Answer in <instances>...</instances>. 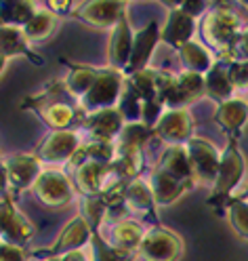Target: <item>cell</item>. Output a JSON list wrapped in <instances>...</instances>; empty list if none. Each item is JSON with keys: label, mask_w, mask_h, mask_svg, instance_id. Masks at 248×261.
I'll use <instances>...</instances> for the list:
<instances>
[{"label": "cell", "mask_w": 248, "mask_h": 261, "mask_svg": "<svg viewBox=\"0 0 248 261\" xmlns=\"http://www.w3.org/2000/svg\"><path fill=\"white\" fill-rule=\"evenodd\" d=\"M34 192L42 204L53 206V208L65 206L74 198V188L70 184L68 175H63L61 171H55V169L40 173V177L34 184Z\"/></svg>", "instance_id": "9"}, {"label": "cell", "mask_w": 248, "mask_h": 261, "mask_svg": "<svg viewBox=\"0 0 248 261\" xmlns=\"http://www.w3.org/2000/svg\"><path fill=\"white\" fill-rule=\"evenodd\" d=\"M0 261H25V255L21 247H15V244L0 240Z\"/></svg>", "instance_id": "40"}, {"label": "cell", "mask_w": 248, "mask_h": 261, "mask_svg": "<svg viewBox=\"0 0 248 261\" xmlns=\"http://www.w3.org/2000/svg\"><path fill=\"white\" fill-rule=\"evenodd\" d=\"M154 133L164 143L185 145L194 137V118L187 110H167L154 126Z\"/></svg>", "instance_id": "10"}, {"label": "cell", "mask_w": 248, "mask_h": 261, "mask_svg": "<svg viewBox=\"0 0 248 261\" xmlns=\"http://www.w3.org/2000/svg\"><path fill=\"white\" fill-rule=\"evenodd\" d=\"M118 110L122 112V116L126 122H141V110H143V101L137 95V91L130 87L128 83L124 85L122 97L118 101Z\"/></svg>", "instance_id": "36"}, {"label": "cell", "mask_w": 248, "mask_h": 261, "mask_svg": "<svg viewBox=\"0 0 248 261\" xmlns=\"http://www.w3.org/2000/svg\"><path fill=\"white\" fill-rule=\"evenodd\" d=\"M219 59L227 61V63H236V61H248V25L242 28V32L238 34L236 42L231 44V48L227 53L219 55Z\"/></svg>", "instance_id": "38"}, {"label": "cell", "mask_w": 248, "mask_h": 261, "mask_svg": "<svg viewBox=\"0 0 248 261\" xmlns=\"http://www.w3.org/2000/svg\"><path fill=\"white\" fill-rule=\"evenodd\" d=\"M7 175H9V188L11 192H23L27 188H34L36 179L42 173V165L38 156L32 154H17L5 160Z\"/></svg>", "instance_id": "12"}, {"label": "cell", "mask_w": 248, "mask_h": 261, "mask_svg": "<svg viewBox=\"0 0 248 261\" xmlns=\"http://www.w3.org/2000/svg\"><path fill=\"white\" fill-rule=\"evenodd\" d=\"M177 93H179V106L181 110H187L194 101L206 95V83L204 76L194 74V72H181L177 74Z\"/></svg>", "instance_id": "30"}, {"label": "cell", "mask_w": 248, "mask_h": 261, "mask_svg": "<svg viewBox=\"0 0 248 261\" xmlns=\"http://www.w3.org/2000/svg\"><path fill=\"white\" fill-rule=\"evenodd\" d=\"M32 236H34V225L30 223V219L15 208L11 198L0 200V240L23 247Z\"/></svg>", "instance_id": "11"}, {"label": "cell", "mask_w": 248, "mask_h": 261, "mask_svg": "<svg viewBox=\"0 0 248 261\" xmlns=\"http://www.w3.org/2000/svg\"><path fill=\"white\" fill-rule=\"evenodd\" d=\"M118 158V150H116L114 141H101V139H91L89 143L80 145V150L72 158V165L78 169L87 162H97V165H112Z\"/></svg>", "instance_id": "22"}, {"label": "cell", "mask_w": 248, "mask_h": 261, "mask_svg": "<svg viewBox=\"0 0 248 261\" xmlns=\"http://www.w3.org/2000/svg\"><path fill=\"white\" fill-rule=\"evenodd\" d=\"M61 261H91V259L87 257L85 251H72V253H65L61 257Z\"/></svg>", "instance_id": "44"}, {"label": "cell", "mask_w": 248, "mask_h": 261, "mask_svg": "<svg viewBox=\"0 0 248 261\" xmlns=\"http://www.w3.org/2000/svg\"><path fill=\"white\" fill-rule=\"evenodd\" d=\"M15 55H25L32 61H36L38 65L42 59L30 51V42L23 34V30L19 28H9V25H0V57H15Z\"/></svg>", "instance_id": "26"}, {"label": "cell", "mask_w": 248, "mask_h": 261, "mask_svg": "<svg viewBox=\"0 0 248 261\" xmlns=\"http://www.w3.org/2000/svg\"><path fill=\"white\" fill-rule=\"evenodd\" d=\"M133 32H130L128 19L124 17L118 25L114 28L112 38H109V48H107V63L109 70L124 72L128 68L130 53H133Z\"/></svg>", "instance_id": "17"}, {"label": "cell", "mask_w": 248, "mask_h": 261, "mask_svg": "<svg viewBox=\"0 0 248 261\" xmlns=\"http://www.w3.org/2000/svg\"><path fill=\"white\" fill-rule=\"evenodd\" d=\"M124 206H126V213H133V215H154V194L147 186V181H141V179H135L130 181L124 190Z\"/></svg>", "instance_id": "25"}, {"label": "cell", "mask_w": 248, "mask_h": 261, "mask_svg": "<svg viewBox=\"0 0 248 261\" xmlns=\"http://www.w3.org/2000/svg\"><path fill=\"white\" fill-rule=\"evenodd\" d=\"M160 28L156 21H150L147 25H143L135 38H133V53H130V61H128V68L124 70L126 76L130 74H137V72H143L147 70V61H150L154 48L160 40Z\"/></svg>", "instance_id": "14"}, {"label": "cell", "mask_w": 248, "mask_h": 261, "mask_svg": "<svg viewBox=\"0 0 248 261\" xmlns=\"http://www.w3.org/2000/svg\"><path fill=\"white\" fill-rule=\"evenodd\" d=\"M231 198H238V200H248V186H246V188H242L240 192H236L234 196H231Z\"/></svg>", "instance_id": "45"}, {"label": "cell", "mask_w": 248, "mask_h": 261, "mask_svg": "<svg viewBox=\"0 0 248 261\" xmlns=\"http://www.w3.org/2000/svg\"><path fill=\"white\" fill-rule=\"evenodd\" d=\"M214 120L229 135V139H238L244 124L248 122V99L234 97L225 103H219Z\"/></svg>", "instance_id": "18"}, {"label": "cell", "mask_w": 248, "mask_h": 261, "mask_svg": "<svg viewBox=\"0 0 248 261\" xmlns=\"http://www.w3.org/2000/svg\"><path fill=\"white\" fill-rule=\"evenodd\" d=\"M124 124H126V120L118 108L95 112V114L85 116V126L91 133V137L101 139V141H116L120 135V130L124 128Z\"/></svg>", "instance_id": "16"}, {"label": "cell", "mask_w": 248, "mask_h": 261, "mask_svg": "<svg viewBox=\"0 0 248 261\" xmlns=\"http://www.w3.org/2000/svg\"><path fill=\"white\" fill-rule=\"evenodd\" d=\"M229 78L236 91H248V61H236L229 65Z\"/></svg>", "instance_id": "39"}, {"label": "cell", "mask_w": 248, "mask_h": 261, "mask_svg": "<svg viewBox=\"0 0 248 261\" xmlns=\"http://www.w3.org/2000/svg\"><path fill=\"white\" fill-rule=\"evenodd\" d=\"M80 135L76 130H53L46 135L44 141L38 148V158L46 165H63V162H72L76 152L80 150Z\"/></svg>", "instance_id": "8"}, {"label": "cell", "mask_w": 248, "mask_h": 261, "mask_svg": "<svg viewBox=\"0 0 248 261\" xmlns=\"http://www.w3.org/2000/svg\"><path fill=\"white\" fill-rule=\"evenodd\" d=\"M154 133L152 126H147L143 122H126L124 128L120 130L118 139H116V150L118 154H128V152H141L145 141L150 139Z\"/></svg>", "instance_id": "29"}, {"label": "cell", "mask_w": 248, "mask_h": 261, "mask_svg": "<svg viewBox=\"0 0 248 261\" xmlns=\"http://www.w3.org/2000/svg\"><path fill=\"white\" fill-rule=\"evenodd\" d=\"M179 59L183 63L185 72H194V74H200V76H206L212 70V65L217 63V59L212 57V53L208 48L196 40H191L179 48Z\"/></svg>", "instance_id": "24"}, {"label": "cell", "mask_w": 248, "mask_h": 261, "mask_svg": "<svg viewBox=\"0 0 248 261\" xmlns=\"http://www.w3.org/2000/svg\"><path fill=\"white\" fill-rule=\"evenodd\" d=\"M107 169L109 165H97V162H87L76 169V188L82 196H99L103 192Z\"/></svg>", "instance_id": "27"}, {"label": "cell", "mask_w": 248, "mask_h": 261, "mask_svg": "<svg viewBox=\"0 0 248 261\" xmlns=\"http://www.w3.org/2000/svg\"><path fill=\"white\" fill-rule=\"evenodd\" d=\"M0 194H9V175H7V165L5 160H0ZM9 198V196H7Z\"/></svg>", "instance_id": "43"}, {"label": "cell", "mask_w": 248, "mask_h": 261, "mask_svg": "<svg viewBox=\"0 0 248 261\" xmlns=\"http://www.w3.org/2000/svg\"><path fill=\"white\" fill-rule=\"evenodd\" d=\"M244 171H246V162H244V156L238 148V139H229L227 148L221 154L219 175H217V181H214L212 198L208 200V204L217 206V208H221V204L227 206V202L231 200L236 188L242 181Z\"/></svg>", "instance_id": "2"}, {"label": "cell", "mask_w": 248, "mask_h": 261, "mask_svg": "<svg viewBox=\"0 0 248 261\" xmlns=\"http://www.w3.org/2000/svg\"><path fill=\"white\" fill-rule=\"evenodd\" d=\"M194 32H196V19L189 17L187 13H183L181 9L173 7L169 11V17H167V23H164L162 32H160V40L167 42L169 46L173 48H179L191 42L194 38Z\"/></svg>", "instance_id": "15"}, {"label": "cell", "mask_w": 248, "mask_h": 261, "mask_svg": "<svg viewBox=\"0 0 248 261\" xmlns=\"http://www.w3.org/2000/svg\"><path fill=\"white\" fill-rule=\"evenodd\" d=\"M143 238H145V230L141 227V223L130 221V219L118 221L109 232V244L112 247L120 249V251H128V253H137Z\"/></svg>", "instance_id": "23"}, {"label": "cell", "mask_w": 248, "mask_h": 261, "mask_svg": "<svg viewBox=\"0 0 248 261\" xmlns=\"http://www.w3.org/2000/svg\"><path fill=\"white\" fill-rule=\"evenodd\" d=\"M57 28V17L51 11H38L32 21L23 28V34L27 38V42H42L46 38L53 36V32Z\"/></svg>", "instance_id": "32"}, {"label": "cell", "mask_w": 248, "mask_h": 261, "mask_svg": "<svg viewBox=\"0 0 248 261\" xmlns=\"http://www.w3.org/2000/svg\"><path fill=\"white\" fill-rule=\"evenodd\" d=\"M227 213H229V221L234 225V230L248 240V200H238L231 198L227 202Z\"/></svg>", "instance_id": "37"}, {"label": "cell", "mask_w": 248, "mask_h": 261, "mask_svg": "<svg viewBox=\"0 0 248 261\" xmlns=\"http://www.w3.org/2000/svg\"><path fill=\"white\" fill-rule=\"evenodd\" d=\"M185 150L189 156L194 181L214 188V181H217V175H219V165H221V154L217 152V148L206 139L191 137L185 143Z\"/></svg>", "instance_id": "5"}, {"label": "cell", "mask_w": 248, "mask_h": 261, "mask_svg": "<svg viewBox=\"0 0 248 261\" xmlns=\"http://www.w3.org/2000/svg\"><path fill=\"white\" fill-rule=\"evenodd\" d=\"M80 213H82L80 217L85 219L91 225V230L97 234L99 225L103 223L105 215L109 213V206L103 200L101 194H99V196H82V200H80Z\"/></svg>", "instance_id": "33"}, {"label": "cell", "mask_w": 248, "mask_h": 261, "mask_svg": "<svg viewBox=\"0 0 248 261\" xmlns=\"http://www.w3.org/2000/svg\"><path fill=\"white\" fill-rule=\"evenodd\" d=\"M171 7H177V9H181L183 13H187L189 17H198V15H202L204 13V9H206V3H179V5H171Z\"/></svg>", "instance_id": "41"}, {"label": "cell", "mask_w": 248, "mask_h": 261, "mask_svg": "<svg viewBox=\"0 0 248 261\" xmlns=\"http://www.w3.org/2000/svg\"><path fill=\"white\" fill-rule=\"evenodd\" d=\"M158 169L164 171L167 175H171V177H175V179H179V181L196 184L185 145H173V148H169L162 154V158L158 162Z\"/></svg>", "instance_id": "21"}, {"label": "cell", "mask_w": 248, "mask_h": 261, "mask_svg": "<svg viewBox=\"0 0 248 261\" xmlns=\"http://www.w3.org/2000/svg\"><path fill=\"white\" fill-rule=\"evenodd\" d=\"M229 65L223 59H217V63L212 65V70L204 76V83H206V97L210 99L225 103L229 99H234V85H231V78H229Z\"/></svg>", "instance_id": "20"}, {"label": "cell", "mask_w": 248, "mask_h": 261, "mask_svg": "<svg viewBox=\"0 0 248 261\" xmlns=\"http://www.w3.org/2000/svg\"><path fill=\"white\" fill-rule=\"evenodd\" d=\"M48 9H51V13L55 15H68L72 13L74 15V9H76V3H68V0H63V3H59V0H53V3H48Z\"/></svg>", "instance_id": "42"}, {"label": "cell", "mask_w": 248, "mask_h": 261, "mask_svg": "<svg viewBox=\"0 0 248 261\" xmlns=\"http://www.w3.org/2000/svg\"><path fill=\"white\" fill-rule=\"evenodd\" d=\"M68 97L72 95L65 89V83H53L42 93L32 95L23 103V108H34L51 128L68 130L76 120V110L68 101Z\"/></svg>", "instance_id": "1"}, {"label": "cell", "mask_w": 248, "mask_h": 261, "mask_svg": "<svg viewBox=\"0 0 248 261\" xmlns=\"http://www.w3.org/2000/svg\"><path fill=\"white\" fill-rule=\"evenodd\" d=\"M183 251L181 240L164 227H152L145 232V238L137 255L143 261H177Z\"/></svg>", "instance_id": "7"}, {"label": "cell", "mask_w": 248, "mask_h": 261, "mask_svg": "<svg viewBox=\"0 0 248 261\" xmlns=\"http://www.w3.org/2000/svg\"><path fill=\"white\" fill-rule=\"evenodd\" d=\"M44 261H61V257H46Z\"/></svg>", "instance_id": "47"}, {"label": "cell", "mask_w": 248, "mask_h": 261, "mask_svg": "<svg viewBox=\"0 0 248 261\" xmlns=\"http://www.w3.org/2000/svg\"><path fill=\"white\" fill-rule=\"evenodd\" d=\"M38 11L34 3L25 0H0V25L23 30Z\"/></svg>", "instance_id": "28"}, {"label": "cell", "mask_w": 248, "mask_h": 261, "mask_svg": "<svg viewBox=\"0 0 248 261\" xmlns=\"http://www.w3.org/2000/svg\"><path fill=\"white\" fill-rule=\"evenodd\" d=\"M93 234L95 232L91 230V225L82 217H76L63 227V232L59 234L57 242L48 251H44L42 255L46 259V257H63L65 253L80 251L85 244H89L93 240Z\"/></svg>", "instance_id": "13"}, {"label": "cell", "mask_w": 248, "mask_h": 261, "mask_svg": "<svg viewBox=\"0 0 248 261\" xmlns=\"http://www.w3.org/2000/svg\"><path fill=\"white\" fill-rule=\"evenodd\" d=\"M126 85V78L122 76V72L116 70H99V76L95 80L93 89L80 99V108L87 114H95V112H103V110H112L116 108V103L120 101L122 91Z\"/></svg>", "instance_id": "4"}, {"label": "cell", "mask_w": 248, "mask_h": 261, "mask_svg": "<svg viewBox=\"0 0 248 261\" xmlns=\"http://www.w3.org/2000/svg\"><path fill=\"white\" fill-rule=\"evenodd\" d=\"M147 186H150V190L154 194L156 204H162V206H169V204L177 202L185 192H189L194 188V184L179 181V179H175V177L167 175L164 171H160L158 167L152 171Z\"/></svg>", "instance_id": "19"}, {"label": "cell", "mask_w": 248, "mask_h": 261, "mask_svg": "<svg viewBox=\"0 0 248 261\" xmlns=\"http://www.w3.org/2000/svg\"><path fill=\"white\" fill-rule=\"evenodd\" d=\"M126 83L137 91V95L141 97V101L147 103V101H156L158 99V93H156V83H154V70H143V72H137V74H130L126 78Z\"/></svg>", "instance_id": "35"}, {"label": "cell", "mask_w": 248, "mask_h": 261, "mask_svg": "<svg viewBox=\"0 0 248 261\" xmlns=\"http://www.w3.org/2000/svg\"><path fill=\"white\" fill-rule=\"evenodd\" d=\"M97 76H99V70L85 68V65H74L72 72L68 74V78H65L63 83H65V89H68V93L80 101L82 97H85L93 89Z\"/></svg>", "instance_id": "31"}, {"label": "cell", "mask_w": 248, "mask_h": 261, "mask_svg": "<svg viewBox=\"0 0 248 261\" xmlns=\"http://www.w3.org/2000/svg\"><path fill=\"white\" fill-rule=\"evenodd\" d=\"M126 5L116 3V0H93V3H76L74 17L85 21L91 28L105 30V28H116L124 17Z\"/></svg>", "instance_id": "6"}, {"label": "cell", "mask_w": 248, "mask_h": 261, "mask_svg": "<svg viewBox=\"0 0 248 261\" xmlns=\"http://www.w3.org/2000/svg\"><path fill=\"white\" fill-rule=\"evenodd\" d=\"M240 32H242L240 17L223 5L208 11L202 19V36H204L206 44L217 51V55H223L229 51Z\"/></svg>", "instance_id": "3"}, {"label": "cell", "mask_w": 248, "mask_h": 261, "mask_svg": "<svg viewBox=\"0 0 248 261\" xmlns=\"http://www.w3.org/2000/svg\"><path fill=\"white\" fill-rule=\"evenodd\" d=\"M91 249H93V261H135L139 257L137 253L114 249L107 240L101 238V234H99V232L93 234Z\"/></svg>", "instance_id": "34"}, {"label": "cell", "mask_w": 248, "mask_h": 261, "mask_svg": "<svg viewBox=\"0 0 248 261\" xmlns=\"http://www.w3.org/2000/svg\"><path fill=\"white\" fill-rule=\"evenodd\" d=\"M5 65H7V59H5V57H0V74L5 72Z\"/></svg>", "instance_id": "46"}]
</instances>
